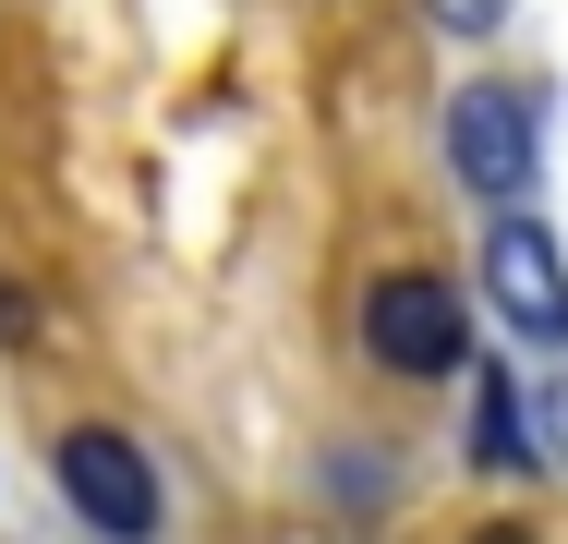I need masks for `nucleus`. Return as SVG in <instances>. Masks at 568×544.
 <instances>
[{"label": "nucleus", "mask_w": 568, "mask_h": 544, "mask_svg": "<svg viewBox=\"0 0 568 544\" xmlns=\"http://www.w3.org/2000/svg\"><path fill=\"white\" fill-rule=\"evenodd\" d=\"M363 351L387 375H459L471 363V303H459L448 279H424V266H387L363 291Z\"/></svg>", "instance_id": "f257e3e1"}, {"label": "nucleus", "mask_w": 568, "mask_h": 544, "mask_svg": "<svg viewBox=\"0 0 568 544\" xmlns=\"http://www.w3.org/2000/svg\"><path fill=\"white\" fill-rule=\"evenodd\" d=\"M484 303H496L508 339L568 351V254H557V230L532 206H496V230H484Z\"/></svg>", "instance_id": "f03ea898"}, {"label": "nucleus", "mask_w": 568, "mask_h": 544, "mask_svg": "<svg viewBox=\"0 0 568 544\" xmlns=\"http://www.w3.org/2000/svg\"><path fill=\"white\" fill-rule=\"evenodd\" d=\"M448 170L484 206H532V170H545V133L520 85H459L448 98Z\"/></svg>", "instance_id": "7ed1b4c3"}, {"label": "nucleus", "mask_w": 568, "mask_h": 544, "mask_svg": "<svg viewBox=\"0 0 568 544\" xmlns=\"http://www.w3.org/2000/svg\"><path fill=\"white\" fill-rule=\"evenodd\" d=\"M49 472H61V496H73V521H85V533H110V544H158V521H170V508H158V472H145V447H133V435L73 424Z\"/></svg>", "instance_id": "20e7f679"}, {"label": "nucleus", "mask_w": 568, "mask_h": 544, "mask_svg": "<svg viewBox=\"0 0 568 544\" xmlns=\"http://www.w3.org/2000/svg\"><path fill=\"white\" fill-rule=\"evenodd\" d=\"M484 472H532V387H508L496 363H471V435H459Z\"/></svg>", "instance_id": "39448f33"}, {"label": "nucleus", "mask_w": 568, "mask_h": 544, "mask_svg": "<svg viewBox=\"0 0 568 544\" xmlns=\"http://www.w3.org/2000/svg\"><path fill=\"white\" fill-rule=\"evenodd\" d=\"M327 484H339L351 521H387V508H399V460H363V447H339V460H327Z\"/></svg>", "instance_id": "423d86ee"}, {"label": "nucleus", "mask_w": 568, "mask_h": 544, "mask_svg": "<svg viewBox=\"0 0 568 544\" xmlns=\"http://www.w3.org/2000/svg\"><path fill=\"white\" fill-rule=\"evenodd\" d=\"M424 24H436V37H496L508 0H424Z\"/></svg>", "instance_id": "0eeeda50"}, {"label": "nucleus", "mask_w": 568, "mask_h": 544, "mask_svg": "<svg viewBox=\"0 0 568 544\" xmlns=\"http://www.w3.org/2000/svg\"><path fill=\"white\" fill-rule=\"evenodd\" d=\"M532 447L568 460V375H557V387H532Z\"/></svg>", "instance_id": "6e6552de"}, {"label": "nucleus", "mask_w": 568, "mask_h": 544, "mask_svg": "<svg viewBox=\"0 0 568 544\" xmlns=\"http://www.w3.org/2000/svg\"><path fill=\"white\" fill-rule=\"evenodd\" d=\"M471 544H532V533H520V521H484V533H471Z\"/></svg>", "instance_id": "1a4fd4ad"}, {"label": "nucleus", "mask_w": 568, "mask_h": 544, "mask_svg": "<svg viewBox=\"0 0 568 544\" xmlns=\"http://www.w3.org/2000/svg\"><path fill=\"white\" fill-rule=\"evenodd\" d=\"M0 339H24V303H12V291H0Z\"/></svg>", "instance_id": "9d476101"}]
</instances>
